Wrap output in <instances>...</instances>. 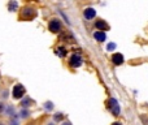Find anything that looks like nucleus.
<instances>
[{
  "label": "nucleus",
  "mask_w": 148,
  "mask_h": 125,
  "mask_svg": "<svg viewBox=\"0 0 148 125\" xmlns=\"http://www.w3.org/2000/svg\"><path fill=\"white\" fill-rule=\"evenodd\" d=\"M107 108L112 112V115L114 116H118L121 112V108H120V104H118V100L116 98H109L107 102Z\"/></svg>",
  "instance_id": "obj_1"
},
{
  "label": "nucleus",
  "mask_w": 148,
  "mask_h": 125,
  "mask_svg": "<svg viewBox=\"0 0 148 125\" xmlns=\"http://www.w3.org/2000/svg\"><path fill=\"white\" fill-rule=\"evenodd\" d=\"M25 94H26V89L21 84H16L14 86H13V89H12V97L14 98V99H17V100L22 99V98L25 97Z\"/></svg>",
  "instance_id": "obj_2"
},
{
  "label": "nucleus",
  "mask_w": 148,
  "mask_h": 125,
  "mask_svg": "<svg viewBox=\"0 0 148 125\" xmlns=\"http://www.w3.org/2000/svg\"><path fill=\"white\" fill-rule=\"evenodd\" d=\"M48 30L51 31V33H55V34L60 33V31H61V22H60V20L52 18L48 23Z\"/></svg>",
  "instance_id": "obj_3"
},
{
  "label": "nucleus",
  "mask_w": 148,
  "mask_h": 125,
  "mask_svg": "<svg viewBox=\"0 0 148 125\" xmlns=\"http://www.w3.org/2000/svg\"><path fill=\"white\" fill-rule=\"evenodd\" d=\"M82 63H83V60H82V57L79 56V55L74 54L72 57H70L69 60V65L72 66V68H79V66L82 65Z\"/></svg>",
  "instance_id": "obj_4"
},
{
  "label": "nucleus",
  "mask_w": 148,
  "mask_h": 125,
  "mask_svg": "<svg viewBox=\"0 0 148 125\" xmlns=\"http://www.w3.org/2000/svg\"><path fill=\"white\" fill-rule=\"evenodd\" d=\"M35 16V9L33 7H25L22 9V13H21V17L22 18H33Z\"/></svg>",
  "instance_id": "obj_5"
},
{
  "label": "nucleus",
  "mask_w": 148,
  "mask_h": 125,
  "mask_svg": "<svg viewBox=\"0 0 148 125\" xmlns=\"http://www.w3.org/2000/svg\"><path fill=\"white\" fill-rule=\"evenodd\" d=\"M83 16L86 20H94L95 17H96V10L94 9V8H86V9L83 10Z\"/></svg>",
  "instance_id": "obj_6"
},
{
  "label": "nucleus",
  "mask_w": 148,
  "mask_h": 125,
  "mask_svg": "<svg viewBox=\"0 0 148 125\" xmlns=\"http://www.w3.org/2000/svg\"><path fill=\"white\" fill-rule=\"evenodd\" d=\"M112 61L114 65H122L123 61H125V59H123V55L120 54V52H116V54H113L112 56Z\"/></svg>",
  "instance_id": "obj_7"
},
{
  "label": "nucleus",
  "mask_w": 148,
  "mask_h": 125,
  "mask_svg": "<svg viewBox=\"0 0 148 125\" xmlns=\"http://www.w3.org/2000/svg\"><path fill=\"white\" fill-rule=\"evenodd\" d=\"M94 38L96 39L99 43H103V42L107 41V34H105V31H101V30H97L94 33Z\"/></svg>",
  "instance_id": "obj_8"
},
{
  "label": "nucleus",
  "mask_w": 148,
  "mask_h": 125,
  "mask_svg": "<svg viewBox=\"0 0 148 125\" xmlns=\"http://www.w3.org/2000/svg\"><path fill=\"white\" fill-rule=\"evenodd\" d=\"M95 28L97 29V30H101V31H105L109 29V26H108V23L105 22L104 20H99L95 22Z\"/></svg>",
  "instance_id": "obj_9"
},
{
  "label": "nucleus",
  "mask_w": 148,
  "mask_h": 125,
  "mask_svg": "<svg viewBox=\"0 0 148 125\" xmlns=\"http://www.w3.org/2000/svg\"><path fill=\"white\" fill-rule=\"evenodd\" d=\"M8 9L10 10V12H16V10L18 9V4H17V1L16 0H12V1L8 4Z\"/></svg>",
  "instance_id": "obj_10"
},
{
  "label": "nucleus",
  "mask_w": 148,
  "mask_h": 125,
  "mask_svg": "<svg viewBox=\"0 0 148 125\" xmlns=\"http://www.w3.org/2000/svg\"><path fill=\"white\" fill-rule=\"evenodd\" d=\"M29 106H31V99L30 98H22V99H21V107L27 108Z\"/></svg>",
  "instance_id": "obj_11"
},
{
  "label": "nucleus",
  "mask_w": 148,
  "mask_h": 125,
  "mask_svg": "<svg viewBox=\"0 0 148 125\" xmlns=\"http://www.w3.org/2000/svg\"><path fill=\"white\" fill-rule=\"evenodd\" d=\"M29 116H30V111H29L27 108H23L22 107V110L20 111V117L21 119H27Z\"/></svg>",
  "instance_id": "obj_12"
},
{
  "label": "nucleus",
  "mask_w": 148,
  "mask_h": 125,
  "mask_svg": "<svg viewBox=\"0 0 148 125\" xmlns=\"http://www.w3.org/2000/svg\"><path fill=\"white\" fill-rule=\"evenodd\" d=\"M53 107H55V104L52 102H49V100H47V102L43 104V108L46 111H52V110H53Z\"/></svg>",
  "instance_id": "obj_13"
},
{
  "label": "nucleus",
  "mask_w": 148,
  "mask_h": 125,
  "mask_svg": "<svg viewBox=\"0 0 148 125\" xmlns=\"http://www.w3.org/2000/svg\"><path fill=\"white\" fill-rule=\"evenodd\" d=\"M4 112H5V115H7V116H13V115H14V108H13L12 106H8V107L5 108Z\"/></svg>",
  "instance_id": "obj_14"
},
{
  "label": "nucleus",
  "mask_w": 148,
  "mask_h": 125,
  "mask_svg": "<svg viewBox=\"0 0 148 125\" xmlns=\"http://www.w3.org/2000/svg\"><path fill=\"white\" fill-rule=\"evenodd\" d=\"M53 120L55 121H62V120H64V115H62L61 112L55 113V115H53Z\"/></svg>",
  "instance_id": "obj_15"
},
{
  "label": "nucleus",
  "mask_w": 148,
  "mask_h": 125,
  "mask_svg": "<svg viewBox=\"0 0 148 125\" xmlns=\"http://www.w3.org/2000/svg\"><path fill=\"white\" fill-rule=\"evenodd\" d=\"M65 55H66V50L62 48V47L57 48V56H59V57H64Z\"/></svg>",
  "instance_id": "obj_16"
},
{
  "label": "nucleus",
  "mask_w": 148,
  "mask_h": 125,
  "mask_svg": "<svg viewBox=\"0 0 148 125\" xmlns=\"http://www.w3.org/2000/svg\"><path fill=\"white\" fill-rule=\"evenodd\" d=\"M9 125H20V121H18V119H17V116H16V113H14V116L12 117V120H10V124Z\"/></svg>",
  "instance_id": "obj_17"
},
{
  "label": "nucleus",
  "mask_w": 148,
  "mask_h": 125,
  "mask_svg": "<svg viewBox=\"0 0 148 125\" xmlns=\"http://www.w3.org/2000/svg\"><path fill=\"white\" fill-rule=\"evenodd\" d=\"M116 47H117V46H116V43H109L107 46V50H108V51H113V50H116Z\"/></svg>",
  "instance_id": "obj_18"
},
{
  "label": "nucleus",
  "mask_w": 148,
  "mask_h": 125,
  "mask_svg": "<svg viewBox=\"0 0 148 125\" xmlns=\"http://www.w3.org/2000/svg\"><path fill=\"white\" fill-rule=\"evenodd\" d=\"M60 13H61V16H62V17H64L65 22H66V23H68V25H70V21H69V18H68V17H66V15H65V13H64V12H62V10H60Z\"/></svg>",
  "instance_id": "obj_19"
},
{
  "label": "nucleus",
  "mask_w": 148,
  "mask_h": 125,
  "mask_svg": "<svg viewBox=\"0 0 148 125\" xmlns=\"http://www.w3.org/2000/svg\"><path fill=\"white\" fill-rule=\"evenodd\" d=\"M4 111H5V104L3 102H0V113L4 112Z\"/></svg>",
  "instance_id": "obj_20"
},
{
  "label": "nucleus",
  "mask_w": 148,
  "mask_h": 125,
  "mask_svg": "<svg viewBox=\"0 0 148 125\" xmlns=\"http://www.w3.org/2000/svg\"><path fill=\"white\" fill-rule=\"evenodd\" d=\"M3 98H4V99H7L8 98V90H5V91L3 93Z\"/></svg>",
  "instance_id": "obj_21"
},
{
  "label": "nucleus",
  "mask_w": 148,
  "mask_h": 125,
  "mask_svg": "<svg viewBox=\"0 0 148 125\" xmlns=\"http://www.w3.org/2000/svg\"><path fill=\"white\" fill-rule=\"evenodd\" d=\"M61 125H72V123H70V121H64Z\"/></svg>",
  "instance_id": "obj_22"
},
{
  "label": "nucleus",
  "mask_w": 148,
  "mask_h": 125,
  "mask_svg": "<svg viewBox=\"0 0 148 125\" xmlns=\"http://www.w3.org/2000/svg\"><path fill=\"white\" fill-rule=\"evenodd\" d=\"M112 125H122V124H121V123H113Z\"/></svg>",
  "instance_id": "obj_23"
},
{
  "label": "nucleus",
  "mask_w": 148,
  "mask_h": 125,
  "mask_svg": "<svg viewBox=\"0 0 148 125\" xmlns=\"http://www.w3.org/2000/svg\"><path fill=\"white\" fill-rule=\"evenodd\" d=\"M47 125H55L53 123H48V124H47Z\"/></svg>",
  "instance_id": "obj_24"
},
{
  "label": "nucleus",
  "mask_w": 148,
  "mask_h": 125,
  "mask_svg": "<svg viewBox=\"0 0 148 125\" xmlns=\"http://www.w3.org/2000/svg\"><path fill=\"white\" fill-rule=\"evenodd\" d=\"M0 125H5V124H3V123H0Z\"/></svg>",
  "instance_id": "obj_25"
}]
</instances>
